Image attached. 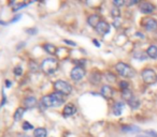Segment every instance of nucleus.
Masks as SVG:
<instances>
[{
	"label": "nucleus",
	"instance_id": "nucleus-1",
	"mask_svg": "<svg viewBox=\"0 0 157 137\" xmlns=\"http://www.w3.org/2000/svg\"><path fill=\"white\" fill-rule=\"evenodd\" d=\"M42 104L45 107H57L65 103V96L59 92H54L42 98Z\"/></svg>",
	"mask_w": 157,
	"mask_h": 137
},
{
	"label": "nucleus",
	"instance_id": "nucleus-2",
	"mask_svg": "<svg viewBox=\"0 0 157 137\" xmlns=\"http://www.w3.org/2000/svg\"><path fill=\"white\" fill-rule=\"evenodd\" d=\"M58 61L55 58H46L41 63V70L43 71L45 74L51 75L54 74L58 69Z\"/></svg>",
	"mask_w": 157,
	"mask_h": 137
},
{
	"label": "nucleus",
	"instance_id": "nucleus-3",
	"mask_svg": "<svg viewBox=\"0 0 157 137\" xmlns=\"http://www.w3.org/2000/svg\"><path fill=\"white\" fill-rule=\"evenodd\" d=\"M115 70L121 76L126 77V78H131L136 75V71L129 64L125 62H117L115 64Z\"/></svg>",
	"mask_w": 157,
	"mask_h": 137
},
{
	"label": "nucleus",
	"instance_id": "nucleus-4",
	"mask_svg": "<svg viewBox=\"0 0 157 137\" xmlns=\"http://www.w3.org/2000/svg\"><path fill=\"white\" fill-rule=\"evenodd\" d=\"M141 76L146 85H154L157 83V74L153 69H148V67L144 69L141 72Z\"/></svg>",
	"mask_w": 157,
	"mask_h": 137
},
{
	"label": "nucleus",
	"instance_id": "nucleus-5",
	"mask_svg": "<svg viewBox=\"0 0 157 137\" xmlns=\"http://www.w3.org/2000/svg\"><path fill=\"white\" fill-rule=\"evenodd\" d=\"M54 88L56 90V92L63 94V96H69L72 92V87L69 83L65 81H57L54 84Z\"/></svg>",
	"mask_w": 157,
	"mask_h": 137
},
{
	"label": "nucleus",
	"instance_id": "nucleus-6",
	"mask_svg": "<svg viewBox=\"0 0 157 137\" xmlns=\"http://www.w3.org/2000/svg\"><path fill=\"white\" fill-rule=\"evenodd\" d=\"M86 72L84 70V67H74L71 70V73H70V76H71L72 81H80L83 79V77L85 76Z\"/></svg>",
	"mask_w": 157,
	"mask_h": 137
},
{
	"label": "nucleus",
	"instance_id": "nucleus-7",
	"mask_svg": "<svg viewBox=\"0 0 157 137\" xmlns=\"http://www.w3.org/2000/svg\"><path fill=\"white\" fill-rule=\"evenodd\" d=\"M139 10H140V12L143 14H151L156 10V7H155L152 2L143 1V2L139 3Z\"/></svg>",
	"mask_w": 157,
	"mask_h": 137
},
{
	"label": "nucleus",
	"instance_id": "nucleus-8",
	"mask_svg": "<svg viewBox=\"0 0 157 137\" xmlns=\"http://www.w3.org/2000/svg\"><path fill=\"white\" fill-rule=\"evenodd\" d=\"M95 29H96V31L99 33V34L105 35V34H108V33L110 32V29H111V27H110L109 23H107L105 20H101V22L98 24V26H97Z\"/></svg>",
	"mask_w": 157,
	"mask_h": 137
},
{
	"label": "nucleus",
	"instance_id": "nucleus-9",
	"mask_svg": "<svg viewBox=\"0 0 157 137\" xmlns=\"http://www.w3.org/2000/svg\"><path fill=\"white\" fill-rule=\"evenodd\" d=\"M142 26L147 31H154L157 29V20L154 18H145L142 20Z\"/></svg>",
	"mask_w": 157,
	"mask_h": 137
},
{
	"label": "nucleus",
	"instance_id": "nucleus-10",
	"mask_svg": "<svg viewBox=\"0 0 157 137\" xmlns=\"http://www.w3.org/2000/svg\"><path fill=\"white\" fill-rule=\"evenodd\" d=\"M100 93H101V96H102L103 98H105L107 100H110V99L113 98L114 90H113V88L110 87V86L105 85V86H102V88H101Z\"/></svg>",
	"mask_w": 157,
	"mask_h": 137
},
{
	"label": "nucleus",
	"instance_id": "nucleus-11",
	"mask_svg": "<svg viewBox=\"0 0 157 137\" xmlns=\"http://www.w3.org/2000/svg\"><path fill=\"white\" fill-rule=\"evenodd\" d=\"M75 113H76V107L73 104H71V103H69V104H67L63 107V117H71Z\"/></svg>",
	"mask_w": 157,
	"mask_h": 137
},
{
	"label": "nucleus",
	"instance_id": "nucleus-12",
	"mask_svg": "<svg viewBox=\"0 0 157 137\" xmlns=\"http://www.w3.org/2000/svg\"><path fill=\"white\" fill-rule=\"evenodd\" d=\"M100 22H101L100 16H99L98 14H92V15H90L87 18L88 25H90V27H93V28H96Z\"/></svg>",
	"mask_w": 157,
	"mask_h": 137
},
{
	"label": "nucleus",
	"instance_id": "nucleus-13",
	"mask_svg": "<svg viewBox=\"0 0 157 137\" xmlns=\"http://www.w3.org/2000/svg\"><path fill=\"white\" fill-rule=\"evenodd\" d=\"M125 104L124 102H116L113 105V115L114 116H121L124 110Z\"/></svg>",
	"mask_w": 157,
	"mask_h": 137
},
{
	"label": "nucleus",
	"instance_id": "nucleus-14",
	"mask_svg": "<svg viewBox=\"0 0 157 137\" xmlns=\"http://www.w3.org/2000/svg\"><path fill=\"white\" fill-rule=\"evenodd\" d=\"M24 105H25V108H33L37 105V99L35 96H28L24 101Z\"/></svg>",
	"mask_w": 157,
	"mask_h": 137
},
{
	"label": "nucleus",
	"instance_id": "nucleus-15",
	"mask_svg": "<svg viewBox=\"0 0 157 137\" xmlns=\"http://www.w3.org/2000/svg\"><path fill=\"white\" fill-rule=\"evenodd\" d=\"M101 79H102V77H101V74L99 72H97V71H95V72H93L92 74H90V81L92 84H94V85H97V84H99L101 81Z\"/></svg>",
	"mask_w": 157,
	"mask_h": 137
},
{
	"label": "nucleus",
	"instance_id": "nucleus-16",
	"mask_svg": "<svg viewBox=\"0 0 157 137\" xmlns=\"http://www.w3.org/2000/svg\"><path fill=\"white\" fill-rule=\"evenodd\" d=\"M146 54H147V57H150V58L157 59V46L151 45L150 47H147V49H146Z\"/></svg>",
	"mask_w": 157,
	"mask_h": 137
},
{
	"label": "nucleus",
	"instance_id": "nucleus-17",
	"mask_svg": "<svg viewBox=\"0 0 157 137\" xmlns=\"http://www.w3.org/2000/svg\"><path fill=\"white\" fill-rule=\"evenodd\" d=\"M129 104V106L131 107L132 109H137L140 107V105H141V102H140V100L137 98V96H133L131 100H129L128 102H127Z\"/></svg>",
	"mask_w": 157,
	"mask_h": 137
},
{
	"label": "nucleus",
	"instance_id": "nucleus-18",
	"mask_svg": "<svg viewBox=\"0 0 157 137\" xmlns=\"http://www.w3.org/2000/svg\"><path fill=\"white\" fill-rule=\"evenodd\" d=\"M43 49L45 50L48 54H50V55H55L57 52L56 46H54L53 44H44V45H43Z\"/></svg>",
	"mask_w": 157,
	"mask_h": 137
},
{
	"label": "nucleus",
	"instance_id": "nucleus-19",
	"mask_svg": "<svg viewBox=\"0 0 157 137\" xmlns=\"http://www.w3.org/2000/svg\"><path fill=\"white\" fill-rule=\"evenodd\" d=\"M133 58L137 59V60H140V61H144L147 59V54L142 52V50H140V52H133Z\"/></svg>",
	"mask_w": 157,
	"mask_h": 137
},
{
	"label": "nucleus",
	"instance_id": "nucleus-20",
	"mask_svg": "<svg viewBox=\"0 0 157 137\" xmlns=\"http://www.w3.org/2000/svg\"><path fill=\"white\" fill-rule=\"evenodd\" d=\"M133 96H133V92L131 91L130 89H127V90L122 91V99L126 101V102H128L129 100H131Z\"/></svg>",
	"mask_w": 157,
	"mask_h": 137
},
{
	"label": "nucleus",
	"instance_id": "nucleus-21",
	"mask_svg": "<svg viewBox=\"0 0 157 137\" xmlns=\"http://www.w3.org/2000/svg\"><path fill=\"white\" fill-rule=\"evenodd\" d=\"M122 131L128 133H136V132H140V128L136 125H123Z\"/></svg>",
	"mask_w": 157,
	"mask_h": 137
},
{
	"label": "nucleus",
	"instance_id": "nucleus-22",
	"mask_svg": "<svg viewBox=\"0 0 157 137\" xmlns=\"http://www.w3.org/2000/svg\"><path fill=\"white\" fill-rule=\"evenodd\" d=\"M46 135H48V132H46V130L44 128H38L33 132V136L35 137H46Z\"/></svg>",
	"mask_w": 157,
	"mask_h": 137
},
{
	"label": "nucleus",
	"instance_id": "nucleus-23",
	"mask_svg": "<svg viewBox=\"0 0 157 137\" xmlns=\"http://www.w3.org/2000/svg\"><path fill=\"white\" fill-rule=\"evenodd\" d=\"M24 113H25V108H24V107H18V108L15 110V114H14V116H13L14 120H15V121H18V120H21L23 116H24Z\"/></svg>",
	"mask_w": 157,
	"mask_h": 137
},
{
	"label": "nucleus",
	"instance_id": "nucleus-24",
	"mask_svg": "<svg viewBox=\"0 0 157 137\" xmlns=\"http://www.w3.org/2000/svg\"><path fill=\"white\" fill-rule=\"evenodd\" d=\"M105 79H107L109 83H114V81H116V76L113 74V73L108 72L107 74H105Z\"/></svg>",
	"mask_w": 157,
	"mask_h": 137
},
{
	"label": "nucleus",
	"instance_id": "nucleus-25",
	"mask_svg": "<svg viewBox=\"0 0 157 137\" xmlns=\"http://www.w3.org/2000/svg\"><path fill=\"white\" fill-rule=\"evenodd\" d=\"M118 87H120V89L122 90V91H124V90L129 89V83L126 81H120V84H118Z\"/></svg>",
	"mask_w": 157,
	"mask_h": 137
},
{
	"label": "nucleus",
	"instance_id": "nucleus-26",
	"mask_svg": "<svg viewBox=\"0 0 157 137\" xmlns=\"http://www.w3.org/2000/svg\"><path fill=\"white\" fill-rule=\"evenodd\" d=\"M111 15L114 17V20H116V18H120L121 11L118 10V8H113V9L111 10Z\"/></svg>",
	"mask_w": 157,
	"mask_h": 137
},
{
	"label": "nucleus",
	"instance_id": "nucleus-27",
	"mask_svg": "<svg viewBox=\"0 0 157 137\" xmlns=\"http://www.w3.org/2000/svg\"><path fill=\"white\" fill-rule=\"evenodd\" d=\"M13 3L14 2H11V5H13ZM25 5H26V3H24V2H21V3L15 2V3H14V5H13V11L14 12L18 11V10H21L22 8H24Z\"/></svg>",
	"mask_w": 157,
	"mask_h": 137
},
{
	"label": "nucleus",
	"instance_id": "nucleus-28",
	"mask_svg": "<svg viewBox=\"0 0 157 137\" xmlns=\"http://www.w3.org/2000/svg\"><path fill=\"white\" fill-rule=\"evenodd\" d=\"M23 130H24V131L33 130V125L29 123L28 121H24V123H23Z\"/></svg>",
	"mask_w": 157,
	"mask_h": 137
},
{
	"label": "nucleus",
	"instance_id": "nucleus-29",
	"mask_svg": "<svg viewBox=\"0 0 157 137\" xmlns=\"http://www.w3.org/2000/svg\"><path fill=\"white\" fill-rule=\"evenodd\" d=\"M124 5H125V2L123 1V0H114V1H113V5H115L116 8L123 7Z\"/></svg>",
	"mask_w": 157,
	"mask_h": 137
},
{
	"label": "nucleus",
	"instance_id": "nucleus-30",
	"mask_svg": "<svg viewBox=\"0 0 157 137\" xmlns=\"http://www.w3.org/2000/svg\"><path fill=\"white\" fill-rule=\"evenodd\" d=\"M85 63H86V60H84V59H81V60H76V67H84Z\"/></svg>",
	"mask_w": 157,
	"mask_h": 137
},
{
	"label": "nucleus",
	"instance_id": "nucleus-31",
	"mask_svg": "<svg viewBox=\"0 0 157 137\" xmlns=\"http://www.w3.org/2000/svg\"><path fill=\"white\" fill-rule=\"evenodd\" d=\"M23 73V71H22V67H14V74L15 75H21Z\"/></svg>",
	"mask_w": 157,
	"mask_h": 137
},
{
	"label": "nucleus",
	"instance_id": "nucleus-32",
	"mask_svg": "<svg viewBox=\"0 0 157 137\" xmlns=\"http://www.w3.org/2000/svg\"><path fill=\"white\" fill-rule=\"evenodd\" d=\"M121 25V22H120V18H116V20H114L113 22V26L115 27V28H118Z\"/></svg>",
	"mask_w": 157,
	"mask_h": 137
},
{
	"label": "nucleus",
	"instance_id": "nucleus-33",
	"mask_svg": "<svg viewBox=\"0 0 157 137\" xmlns=\"http://www.w3.org/2000/svg\"><path fill=\"white\" fill-rule=\"evenodd\" d=\"M137 3H140L139 0H131V1L127 2V5H137Z\"/></svg>",
	"mask_w": 157,
	"mask_h": 137
},
{
	"label": "nucleus",
	"instance_id": "nucleus-34",
	"mask_svg": "<svg viewBox=\"0 0 157 137\" xmlns=\"http://www.w3.org/2000/svg\"><path fill=\"white\" fill-rule=\"evenodd\" d=\"M147 134L150 135L151 137H157V133L154 132V131H147Z\"/></svg>",
	"mask_w": 157,
	"mask_h": 137
},
{
	"label": "nucleus",
	"instance_id": "nucleus-35",
	"mask_svg": "<svg viewBox=\"0 0 157 137\" xmlns=\"http://www.w3.org/2000/svg\"><path fill=\"white\" fill-rule=\"evenodd\" d=\"M65 43H67V44H69V45H71V46H76V43L75 42H72V41H69V40H65Z\"/></svg>",
	"mask_w": 157,
	"mask_h": 137
},
{
	"label": "nucleus",
	"instance_id": "nucleus-36",
	"mask_svg": "<svg viewBox=\"0 0 157 137\" xmlns=\"http://www.w3.org/2000/svg\"><path fill=\"white\" fill-rule=\"evenodd\" d=\"M137 137H151V136H150V135L147 134V132H145V133H142V134L138 135Z\"/></svg>",
	"mask_w": 157,
	"mask_h": 137
},
{
	"label": "nucleus",
	"instance_id": "nucleus-37",
	"mask_svg": "<svg viewBox=\"0 0 157 137\" xmlns=\"http://www.w3.org/2000/svg\"><path fill=\"white\" fill-rule=\"evenodd\" d=\"M93 42H94V43H95V45H96L97 47H99V46H100V44H99V42L97 41V40H94V41H93Z\"/></svg>",
	"mask_w": 157,
	"mask_h": 137
},
{
	"label": "nucleus",
	"instance_id": "nucleus-38",
	"mask_svg": "<svg viewBox=\"0 0 157 137\" xmlns=\"http://www.w3.org/2000/svg\"><path fill=\"white\" fill-rule=\"evenodd\" d=\"M6 85H8V88H10V87H9V86H10V85H11V83H10V81H6Z\"/></svg>",
	"mask_w": 157,
	"mask_h": 137
},
{
	"label": "nucleus",
	"instance_id": "nucleus-39",
	"mask_svg": "<svg viewBox=\"0 0 157 137\" xmlns=\"http://www.w3.org/2000/svg\"><path fill=\"white\" fill-rule=\"evenodd\" d=\"M27 32H33V30H27ZM33 32H37V30H33Z\"/></svg>",
	"mask_w": 157,
	"mask_h": 137
},
{
	"label": "nucleus",
	"instance_id": "nucleus-40",
	"mask_svg": "<svg viewBox=\"0 0 157 137\" xmlns=\"http://www.w3.org/2000/svg\"><path fill=\"white\" fill-rule=\"evenodd\" d=\"M24 137H29V136H24Z\"/></svg>",
	"mask_w": 157,
	"mask_h": 137
}]
</instances>
